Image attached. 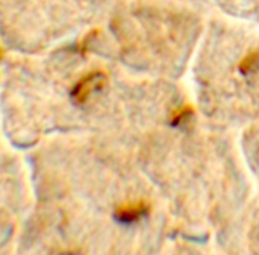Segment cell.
I'll list each match as a JSON object with an SVG mask.
<instances>
[{"label": "cell", "mask_w": 259, "mask_h": 255, "mask_svg": "<svg viewBox=\"0 0 259 255\" xmlns=\"http://www.w3.org/2000/svg\"><path fill=\"white\" fill-rule=\"evenodd\" d=\"M148 213H150V205L145 201L128 202L116 208L114 220L122 225H132V223L139 222L145 216H148Z\"/></svg>", "instance_id": "2"}, {"label": "cell", "mask_w": 259, "mask_h": 255, "mask_svg": "<svg viewBox=\"0 0 259 255\" xmlns=\"http://www.w3.org/2000/svg\"><path fill=\"white\" fill-rule=\"evenodd\" d=\"M239 72L242 75H253L256 72H259V50L256 52H250L248 55H245L242 58V61L239 62Z\"/></svg>", "instance_id": "3"}, {"label": "cell", "mask_w": 259, "mask_h": 255, "mask_svg": "<svg viewBox=\"0 0 259 255\" xmlns=\"http://www.w3.org/2000/svg\"><path fill=\"white\" fill-rule=\"evenodd\" d=\"M194 114V109L192 106H182L180 109H177L176 112L171 114V118H169V124L172 126H180L182 123H185L188 118H191Z\"/></svg>", "instance_id": "4"}, {"label": "cell", "mask_w": 259, "mask_h": 255, "mask_svg": "<svg viewBox=\"0 0 259 255\" xmlns=\"http://www.w3.org/2000/svg\"><path fill=\"white\" fill-rule=\"evenodd\" d=\"M107 84V76L104 72H92L81 78L72 88L70 97L75 103H85L95 93L101 91Z\"/></svg>", "instance_id": "1"}]
</instances>
